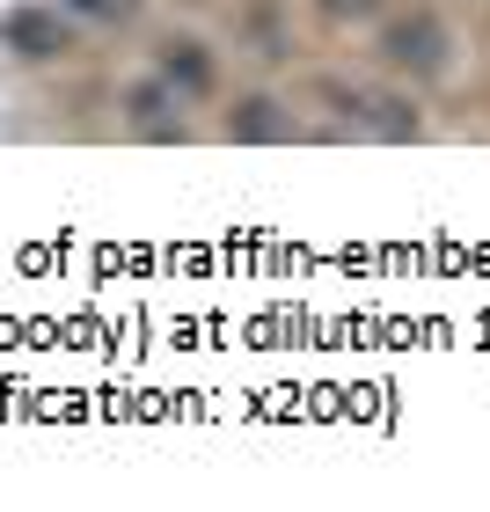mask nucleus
<instances>
[{"mask_svg": "<svg viewBox=\"0 0 490 512\" xmlns=\"http://www.w3.org/2000/svg\"><path fill=\"white\" fill-rule=\"evenodd\" d=\"M447 52H454V37H447V22H439L432 8H410V15H395L381 30V59L395 66V74H439Z\"/></svg>", "mask_w": 490, "mask_h": 512, "instance_id": "nucleus-1", "label": "nucleus"}, {"mask_svg": "<svg viewBox=\"0 0 490 512\" xmlns=\"http://www.w3.org/2000/svg\"><path fill=\"white\" fill-rule=\"evenodd\" d=\"M0 44H8L15 59H59L66 52V22L44 15V8H15V15H0Z\"/></svg>", "mask_w": 490, "mask_h": 512, "instance_id": "nucleus-2", "label": "nucleus"}, {"mask_svg": "<svg viewBox=\"0 0 490 512\" xmlns=\"http://www.w3.org/2000/svg\"><path fill=\"white\" fill-rule=\"evenodd\" d=\"M344 110H352L359 132H381V139H417V110L395 103V96H373V88H352L344 96Z\"/></svg>", "mask_w": 490, "mask_h": 512, "instance_id": "nucleus-3", "label": "nucleus"}, {"mask_svg": "<svg viewBox=\"0 0 490 512\" xmlns=\"http://www.w3.org/2000/svg\"><path fill=\"white\" fill-rule=\"evenodd\" d=\"M227 132L249 139V147H264V139H286V132H293V118H286V110H278L271 96H249V103L227 110Z\"/></svg>", "mask_w": 490, "mask_h": 512, "instance_id": "nucleus-4", "label": "nucleus"}, {"mask_svg": "<svg viewBox=\"0 0 490 512\" xmlns=\"http://www.w3.org/2000/svg\"><path fill=\"white\" fill-rule=\"evenodd\" d=\"M161 81H183V88H205V81H213V59H205L198 52V44H169V52H161Z\"/></svg>", "mask_w": 490, "mask_h": 512, "instance_id": "nucleus-5", "label": "nucleus"}, {"mask_svg": "<svg viewBox=\"0 0 490 512\" xmlns=\"http://www.w3.org/2000/svg\"><path fill=\"white\" fill-rule=\"evenodd\" d=\"M315 8L330 15V22H366V15H381L388 0H315Z\"/></svg>", "mask_w": 490, "mask_h": 512, "instance_id": "nucleus-6", "label": "nucleus"}, {"mask_svg": "<svg viewBox=\"0 0 490 512\" xmlns=\"http://www.w3.org/2000/svg\"><path fill=\"white\" fill-rule=\"evenodd\" d=\"M66 8H81V15H96V22H125L139 0H66Z\"/></svg>", "mask_w": 490, "mask_h": 512, "instance_id": "nucleus-7", "label": "nucleus"}]
</instances>
